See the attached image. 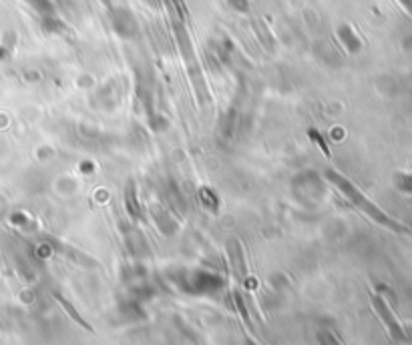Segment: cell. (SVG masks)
<instances>
[{
  "label": "cell",
  "mask_w": 412,
  "mask_h": 345,
  "mask_svg": "<svg viewBox=\"0 0 412 345\" xmlns=\"http://www.w3.org/2000/svg\"><path fill=\"white\" fill-rule=\"evenodd\" d=\"M55 300L58 301V303H60V305H63V307H65V310H67V313H69L70 317H73V322H77L80 325V327H85V329H87V332H91L93 327L91 325H89V323L85 322V319H83V317H80L79 315V311L75 310V307H73V305H70L69 301L65 300V297H60V295H58V293H55Z\"/></svg>",
  "instance_id": "3"
},
{
  "label": "cell",
  "mask_w": 412,
  "mask_h": 345,
  "mask_svg": "<svg viewBox=\"0 0 412 345\" xmlns=\"http://www.w3.org/2000/svg\"><path fill=\"white\" fill-rule=\"evenodd\" d=\"M394 183L396 187L401 189L402 193H408L412 195V175H396V179H394Z\"/></svg>",
  "instance_id": "4"
},
{
  "label": "cell",
  "mask_w": 412,
  "mask_h": 345,
  "mask_svg": "<svg viewBox=\"0 0 412 345\" xmlns=\"http://www.w3.org/2000/svg\"><path fill=\"white\" fill-rule=\"evenodd\" d=\"M326 179L330 181V183H334L338 189H340V193H342L352 205H356V207L360 209V211H364L368 217L374 219L376 223H380L382 227H386V229H392L396 231V233H406V227L404 225H401L398 221H394V219L390 217V215H386L382 209L378 207L376 203H372L370 199H368L358 187H356L352 181H348V179H344L340 172L336 171H326Z\"/></svg>",
  "instance_id": "1"
},
{
  "label": "cell",
  "mask_w": 412,
  "mask_h": 345,
  "mask_svg": "<svg viewBox=\"0 0 412 345\" xmlns=\"http://www.w3.org/2000/svg\"><path fill=\"white\" fill-rule=\"evenodd\" d=\"M372 305H374V310H376L378 315L382 317L384 325L389 327L390 335H392L394 339H398V341H404V339H406V334H404V329L401 327V323L396 322V317L392 315V311H390V307L386 305V301L382 300L380 295H372Z\"/></svg>",
  "instance_id": "2"
}]
</instances>
